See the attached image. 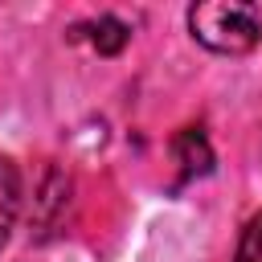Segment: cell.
<instances>
[{
  "label": "cell",
  "mask_w": 262,
  "mask_h": 262,
  "mask_svg": "<svg viewBox=\"0 0 262 262\" xmlns=\"http://www.w3.org/2000/svg\"><path fill=\"white\" fill-rule=\"evenodd\" d=\"M192 37L221 57H246L262 41V16L254 4L242 0H201L188 8Z\"/></svg>",
  "instance_id": "cell-1"
},
{
  "label": "cell",
  "mask_w": 262,
  "mask_h": 262,
  "mask_svg": "<svg viewBox=\"0 0 262 262\" xmlns=\"http://www.w3.org/2000/svg\"><path fill=\"white\" fill-rule=\"evenodd\" d=\"M172 156H176V164H180V184L213 172V147H209V139H205L201 127H184V131L172 139Z\"/></svg>",
  "instance_id": "cell-2"
},
{
  "label": "cell",
  "mask_w": 262,
  "mask_h": 262,
  "mask_svg": "<svg viewBox=\"0 0 262 262\" xmlns=\"http://www.w3.org/2000/svg\"><path fill=\"white\" fill-rule=\"evenodd\" d=\"M82 33H86V41H90L102 57L123 53V49H127V41H131V29H127L119 16H98V20L82 25V29H74V37H82Z\"/></svg>",
  "instance_id": "cell-3"
},
{
  "label": "cell",
  "mask_w": 262,
  "mask_h": 262,
  "mask_svg": "<svg viewBox=\"0 0 262 262\" xmlns=\"http://www.w3.org/2000/svg\"><path fill=\"white\" fill-rule=\"evenodd\" d=\"M16 213H20V172L12 160L0 156V246L8 242L12 225H16Z\"/></svg>",
  "instance_id": "cell-4"
},
{
  "label": "cell",
  "mask_w": 262,
  "mask_h": 262,
  "mask_svg": "<svg viewBox=\"0 0 262 262\" xmlns=\"http://www.w3.org/2000/svg\"><path fill=\"white\" fill-rule=\"evenodd\" d=\"M233 262H262V213H254L242 229V242H237V258Z\"/></svg>",
  "instance_id": "cell-5"
}]
</instances>
